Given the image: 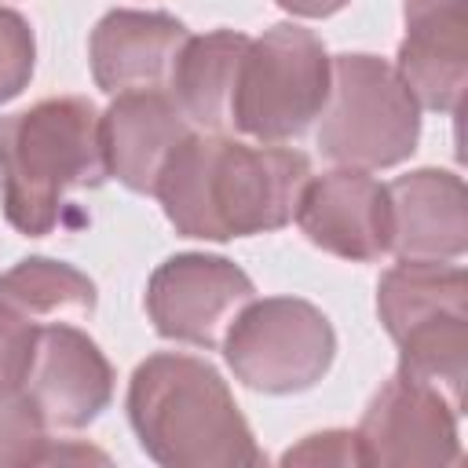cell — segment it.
Wrapping results in <instances>:
<instances>
[{"label": "cell", "mask_w": 468, "mask_h": 468, "mask_svg": "<svg viewBox=\"0 0 468 468\" xmlns=\"http://www.w3.org/2000/svg\"><path fill=\"white\" fill-rule=\"evenodd\" d=\"M249 300H256L252 278L208 252H176L146 282V314L157 336L194 347H219Z\"/></svg>", "instance_id": "obj_7"}, {"label": "cell", "mask_w": 468, "mask_h": 468, "mask_svg": "<svg viewBox=\"0 0 468 468\" xmlns=\"http://www.w3.org/2000/svg\"><path fill=\"white\" fill-rule=\"evenodd\" d=\"M186 37V26L165 11H110L88 40L91 77L106 95L165 88Z\"/></svg>", "instance_id": "obj_12"}, {"label": "cell", "mask_w": 468, "mask_h": 468, "mask_svg": "<svg viewBox=\"0 0 468 468\" xmlns=\"http://www.w3.org/2000/svg\"><path fill=\"white\" fill-rule=\"evenodd\" d=\"M274 4L300 18H325V15H336L340 7H347L351 0H274Z\"/></svg>", "instance_id": "obj_22"}, {"label": "cell", "mask_w": 468, "mask_h": 468, "mask_svg": "<svg viewBox=\"0 0 468 468\" xmlns=\"http://www.w3.org/2000/svg\"><path fill=\"white\" fill-rule=\"evenodd\" d=\"M33 62H37V40L29 22L18 11L0 7V102H11L29 88Z\"/></svg>", "instance_id": "obj_20"}, {"label": "cell", "mask_w": 468, "mask_h": 468, "mask_svg": "<svg viewBox=\"0 0 468 468\" xmlns=\"http://www.w3.org/2000/svg\"><path fill=\"white\" fill-rule=\"evenodd\" d=\"M110 176L99 135V110L80 95L40 99L0 117L4 216L26 238L62 223L66 194L99 186Z\"/></svg>", "instance_id": "obj_3"}, {"label": "cell", "mask_w": 468, "mask_h": 468, "mask_svg": "<svg viewBox=\"0 0 468 468\" xmlns=\"http://www.w3.org/2000/svg\"><path fill=\"white\" fill-rule=\"evenodd\" d=\"M249 40L252 37L234 29H212L205 37H186V44L179 48L168 88L194 132H216V135L234 132L230 110Z\"/></svg>", "instance_id": "obj_15"}, {"label": "cell", "mask_w": 468, "mask_h": 468, "mask_svg": "<svg viewBox=\"0 0 468 468\" xmlns=\"http://www.w3.org/2000/svg\"><path fill=\"white\" fill-rule=\"evenodd\" d=\"M325 95V44L303 26L278 22L241 55L230 124L256 143H289L322 113Z\"/></svg>", "instance_id": "obj_5"}, {"label": "cell", "mask_w": 468, "mask_h": 468, "mask_svg": "<svg viewBox=\"0 0 468 468\" xmlns=\"http://www.w3.org/2000/svg\"><path fill=\"white\" fill-rule=\"evenodd\" d=\"M391 245L399 260H461L468 249V197L457 172L417 168L388 186Z\"/></svg>", "instance_id": "obj_14"}, {"label": "cell", "mask_w": 468, "mask_h": 468, "mask_svg": "<svg viewBox=\"0 0 468 468\" xmlns=\"http://www.w3.org/2000/svg\"><path fill=\"white\" fill-rule=\"evenodd\" d=\"M457 417L461 410H453L435 388L395 373L369 399L355 428L358 457L362 464H380V468L453 464L461 457Z\"/></svg>", "instance_id": "obj_9"}, {"label": "cell", "mask_w": 468, "mask_h": 468, "mask_svg": "<svg viewBox=\"0 0 468 468\" xmlns=\"http://www.w3.org/2000/svg\"><path fill=\"white\" fill-rule=\"evenodd\" d=\"M282 464H362V457L355 431H322L307 435L296 450H289Z\"/></svg>", "instance_id": "obj_21"}, {"label": "cell", "mask_w": 468, "mask_h": 468, "mask_svg": "<svg viewBox=\"0 0 468 468\" xmlns=\"http://www.w3.org/2000/svg\"><path fill=\"white\" fill-rule=\"evenodd\" d=\"M336 355L329 318L300 296L249 300L223 333L230 373L263 395H296L314 388Z\"/></svg>", "instance_id": "obj_6"}, {"label": "cell", "mask_w": 468, "mask_h": 468, "mask_svg": "<svg viewBox=\"0 0 468 468\" xmlns=\"http://www.w3.org/2000/svg\"><path fill=\"white\" fill-rule=\"evenodd\" d=\"M406 37L395 73L417 106L457 113L468 84V22L464 0H402Z\"/></svg>", "instance_id": "obj_11"}, {"label": "cell", "mask_w": 468, "mask_h": 468, "mask_svg": "<svg viewBox=\"0 0 468 468\" xmlns=\"http://www.w3.org/2000/svg\"><path fill=\"white\" fill-rule=\"evenodd\" d=\"M128 420L143 453L165 468L263 464V450L216 366L157 351L128 380Z\"/></svg>", "instance_id": "obj_2"}, {"label": "cell", "mask_w": 468, "mask_h": 468, "mask_svg": "<svg viewBox=\"0 0 468 468\" xmlns=\"http://www.w3.org/2000/svg\"><path fill=\"white\" fill-rule=\"evenodd\" d=\"M0 296L37 322H77L95 311V282L73 263L29 256L0 274Z\"/></svg>", "instance_id": "obj_17"}, {"label": "cell", "mask_w": 468, "mask_h": 468, "mask_svg": "<svg viewBox=\"0 0 468 468\" xmlns=\"http://www.w3.org/2000/svg\"><path fill=\"white\" fill-rule=\"evenodd\" d=\"M48 428L22 395L0 399V464H48Z\"/></svg>", "instance_id": "obj_18"}, {"label": "cell", "mask_w": 468, "mask_h": 468, "mask_svg": "<svg viewBox=\"0 0 468 468\" xmlns=\"http://www.w3.org/2000/svg\"><path fill=\"white\" fill-rule=\"evenodd\" d=\"M311 161L278 143L249 146L216 132H190L165 161L154 197L183 238L230 241L282 230L296 216Z\"/></svg>", "instance_id": "obj_1"}, {"label": "cell", "mask_w": 468, "mask_h": 468, "mask_svg": "<svg viewBox=\"0 0 468 468\" xmlns=\"http://www.w3.org/2000/svg\"><path fill=\"white\" fill-rule=\"evenodd\" d=\"M296 223L314 249L351 263H373L391 245L388 186L362 168L311 176L296 201Z\"/></svg>", "instance_id": "obj_10"}, {"label": "cell", "mask_w": 468, "mask_h": 468, "mask_svg": "<svg viewBox=\"0 0 468 468\" xmlns=\"http://www.w3.org/2000/svg\"><path fill=\"white\" fill-rule=\"evenodd\" d=\"M44 322L29 318L22 307L0 296V399H15L22 391V377L29 366L33 336Z\"/></svg>", "instance_id": "obj_19"}, {"label": "cell", "mask_w": 468, "mask_h": 468, "mask_svg": "<svg viewBox=\"0 0 468 468\" xmlns=\"http://www.w3.org/2000/svg\"><path fill=\"white\" fill-rule=\"evenodd\" d=\"M377 314L391 340L442 314H468V278L450 260H402L377 285Z\"/></svg>", "instance_id": "obj_16"}, {"label": "cell", "mask_w": 468, "mask_h": 468, "mask_svg": "<svg viewBox=\"0 0 468 468\" xmlns=\"http://www.w3.org/2000/svg\"><path fill=\"white\" fill-rule=\"evenodd\" d=\"M318 117V150L340 168L402 165L420 139L417 99L377 55L329 58V95Z\"/></svg>", "instance_id": "obj_4"}, {"label": "cell", "mask_w": 468, "mask_h": 468, "mask_svg": "<svg viewBox=\"0 0 468 468\" xmlns=\"http://www.w3.org/2000/svg\"><path fill=\"white\" fill-rule=\"evenodd\" d=\"M51 431L88 428L113 399V366L73 322H44L33 336L18 391Z\"/></svg>", "instance_id": "obj_8"}, {"label": "cell", "mask_w": 468, "mask_h": 468, "mask_svg": "<svg viewBox=\"0 0 468 468\" xmlns=\"http://www.w3.org/2000/svg\"><path fill=\"white\" fill-rule=\"evenodd\" d=\"M190 121L179 113L176 99L161 88L121 91L99 117L102 157L110 176H117L135 194H154L168 154L190 135Z\"/></svg>", "instance_id": "obj_13"}]
</instances>
